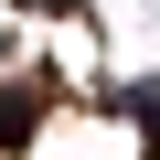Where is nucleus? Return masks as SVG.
<instances>
[{
	"label": "nucleus",
	"instance_id": "1",
	"mask_svg": "<svg viewBox=\"0 0 160 160\" xmlns=\"http://www.w3.org/2000/svg\"><path fill=\"white\" fill-rule=\"evenodd\" d=\"M32 139V96H11V86H0V149H22Z\"/></svg>",
	"mask_w": 160,
	"mask_h": 160
},
{
	"label": "nucleus",
	"instance_id": "2",
	"mask_svg": "<svg viewBox=\"0 0 160 160\" xmlns=\"http://www.w3.org/2000/svg\"><path fill=\"white\" fill-rule=\"evenodd\" d=\"M128 107H139V128H149V160H160V96H149V86H139V96H128Z\"/></svg>",
	"mask_w": 160,
	"mask_h": 160
}]
</instances>
